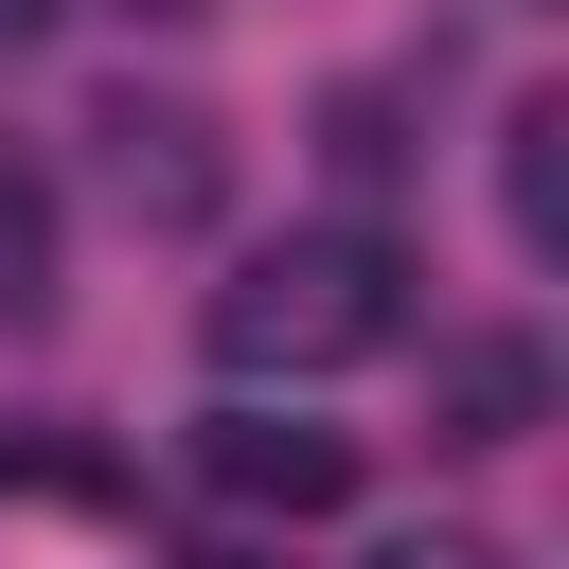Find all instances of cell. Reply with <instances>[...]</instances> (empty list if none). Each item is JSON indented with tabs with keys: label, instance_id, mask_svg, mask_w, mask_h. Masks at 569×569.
<instances>
[{
	"label": "cell",
	"instance_id": "ba28073f",
	"mask_svg": "<svg viewBox=\"0 0 569 569\" xmlns=\"http://www.w3.org/2000/svg\"><path fill=\"white\" fill-rule=\"evenodd\" d=\"M53 18H71V0H0V53H36V36H53Z\"/></svg>",
	"mask_w": 569,
	"mask_h": 569
},
{
	"label": "cell",
	"instance_id": "3957f363",
	"mask_svg": "<svg viewBox=\"0 0 569 569\" xmlns=\"http://www.w3.org/2000/svg\"><path fill=\"white\" fill-rule=\"evenodd\" d=\"M196 480L231 516H338L356 498V427H302V409H213L196 427Z\"/></svg>",
	"mask_w": 569,
	"mask_h": 569
},
{
	"label": "cell",
	"instance_id": "277c9868",
	"mask_svg": "<svg viewBox=\"0 0 569 569\" xmlns=\"http://www.w3.org/2000/svg\"><path fill=\"white\" fill-rule=\"evenodd\" d=\"M551 409V356L533 338H445L427 356V445H516Z\"/></svg>",
	"mask_w": 569,
	"mask_h": 569
},
{
	"label": "cell",
	"instance_id": "8992f818",
	"mask_svg": "<svg viewBox=\"0 0 569 569\" xmlns=\"http://www.w3.org/2000/svg\"><path fill=\"white\" fill-rule=\"evenodd\" d=\"M551 142H569V89H533L516 124H498V213H516V249H551L569 213H551Z\"/></svg>",
	"mask_w": 569,
	"mask_h": 569
},
{
	"label": "cell",
	"instance_id": "52a82bcc",
	"mask_svg": "<svg viewBox=\"0 0 569 569\" xmlns=\"http://www.w3.org/2000/svg\"><path fill=\"white\" fill-rule=\"evenodd\" d=\"M373 569H516L498 533H409V551H373Z\"/></svg>",
	"mask_w": 569,
	"mask_h": 569
},
{
	"label": "cell",
	"instance_id": "7a4b0ae2",
	"mask_svg": "<svg viewBox=\"0 0 569 569\" xmlns=\"http://www.w3.org/2000/svg\"><path fill=\"white\" fill-rule=\"evenodd\" d=\"M89 142H107V213H124V231H213V196H231V124H213V107L107 89Z\"/></svg>",
	"mask_w": 569,
	"mask_h": 569
},
{
	"label": "cell",
	"instance_id": "5b68a950",
	"mask_svg": "<svg viewBox=\"0 0 569 569\" xmlns=\"http://www.w3.org/2000/svg\"><path fill=\"white\" fill-rule=\"evenodd\" d=\"M53 284H71V196L0 142V338H36V320H53Z\"/></svg>",
	"mask_w": 569,
	"mask_h": 569
},
{
	"label": "cell",
	"instance_id": "6da1fadb",
	"mask_svg": "<svg viewBox=\"0 0 569 569\" xmlns=\"http://www.w3.org/2000/svg\"><path fill=\"white\" fill-rule=\"evenodd\" d=\"M196 338H213V373H284V391H320V373H356V356H391L409 338V249L373 231V213H320V231H284V249H249L213 302H196Z\"/></svg>",
	"mask_w": 569,
	"mask_h": 569
}]
</instances>
